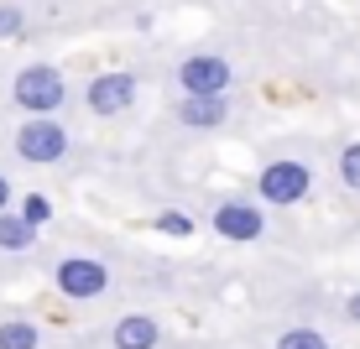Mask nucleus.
I'll use <instances>...</instances> for the list:
<instances>
[{"label":"nucleus","mask_w":360,"mask_h":349,"mask_svg":"<svg viewBox=\"0 0 360 349\" xmlns=\"http://www.w3.org/2000/svg\"><path fill=\"white\" fill-rule=\"evenodd\" d=\"M11 99H16V110H27V115H58V110L68 105V79L53 63H27L11 79Z\"/></svg>","instance_id":"nucleus-1"},{"label":"nucleus","mask_w":360,"mask_h":349,"mask_svg":"<svg viewBox=\"0 0 360 349\" xmlns=\"http://www.w3.org/2000/svg\"><path fill=\"white\" fill-rule=\"evenodd\" d=\"M11 146H16V157L32 162V167H53V162H63L73 152V136L58 115H27L16 126V141Z\"/></svg>","instance_id":"nucleus-2"},{"label":"nucleus","mask_w":360,"mask_h":349,"mask_svg":"<svg viewBox=\"0 0 360 349\" xmlns=\"http://www.w3.org/2000/svg\"><path fill=\"white\" fill-rule=\"evenodd\" d=\"M308 188H314V167H308V162H297V157H277V162H266V167L256 172V198H262L266 209H292V204H303Z\"/></svg>","instance_id":"nucleus-3"},{"label":"nucleus","mask_w":360,"mask_h":349,"mask_svg":"<svg viewBox=\"0 0 360 349\" xmlns=\"http://www.w3.org/2000/svg\"><path fill=\"white\" fill-rule=\"evenodd\" d=\"M136 94H141V79H136L131 68H105V73H94V79L84 84V105H89V115H99V120L126 115L136 105Z\"/></svg>","instance_id":"nucleus-4"},{"label":"nucleus","mask_w":360,"mask_h":349,"mask_svg":"<svg viewBox=\"0 0 360 349\" xmlns=\"http://www.w3.org/2000/svg\"><path fill=\"white\" fill-rule=\"evenodd\" d=\"M53 287L68 303H94V297L110 292V266L99 256H63L53 266Z\"/></svg>","instance_id":"nucleus-5"},{"label":"nucleus","mask_w":360,"mask_h":349,"mask_svg":"<svg viewBox=\"0 0 360 349\" xmlns=\"http://www.w3.org/2000/svg\"><path fill=\"white\" fill-rule=\"evenodd\" d=\"M178 89L183 94H230L235 89V63L225 53H188L178 63Z\"/></svg>","instance_id":"nucleus-6"},{"label":"nucleus","mask_w":360,"mask_h":349,"mask_svg":"<svg viewBox=\"0 0 360 349\" xmlns=\"http://www.w3.org/2000/svg\"><path fill=\"white\" fill-rule=\"evenodd\" d=\"M209 224H214V235H225L235 245H251V240L266 235V214H262L256 198H225V204H214Z\"/></svg>","instance_id":"nucleus-7"},{"label":"nucleus","mask_w":360,"mask_h":349,"mask_svg":"<svg viewBox=\"0 0 360 349\" xmlns=\"http://www.w3.org/2000/svg\"><path fill=\"white\" fill-rule=\"evenodd\" d=\"M178 120L188 131H219V126H230V94H183L178 99Z\"/></svg>","instance_id":"nucleus-8"},{"label":"nucleus","mask_w":360,"mask_h":349,"mask_svg":"<svg viewBox=\"0 0 360 349\" xmlns=\"http://www.w3.org/2000/svg\"><path fill=\"white\" fill-rule=\"evenodd\" d=\"M110 344L115 349H157L162 344V323L152 313H126V318H115V329H110Z\"/></svg>","instance_id":"nucleus-9"},{"label":"nucleus","mask_w":360,"mask_h":349,"mask_svg":"<svg viewBox=\"0 0 360 349\" xmlns=\"http://www.w3.org/2000/svg\"><path fill=\"white\" fill-rule=\"evenodd\" d=\"M32 245H37V224L27 214H6V209H0V251L21 256V251H32Z\"/></svg>","instance_id":"nucleus-10"},{"label":"nucleus","mask_w":360,"mask_h":349,"mask_svg":"<svg viewBox=\"0 0 360 349\" xmlns=\"http://www.w3.org/2000/svg\"><path fill=\"white\" fill-rule=\"evenodd\" d=\"M271 349H334L324 329H314V323H292V329H282Z\"/></svg>","instance_id":"nucleus-11"},{"label":"nucleus","mask_w":360,"mask_h":349,"mask_svg":"<svg viewBox=\"0 0 360 349\" xmlns=\"http://www.w3.org/2000/svg\"><path fill=\"white\" fill-rule=\"evenodd\" d=\"M0 349H42V329L32 318H6L0 323Z\"/></svg>","instance_id":"nucleus-12"},{"label":"nucleus","mask_w":360,"mask_h":349,"mask_svg":"<svg viewBox=\"0 0 360 349\" xmlns=\"http://www.w3.org/2000/svg\"><path fill=\"white\" fill-rule=\"evenodd\" d=\"M334 172H340V183H345L350 193H360V141H350V146L340 152V162H334Z\"/></svg>","instance_id":"nucleus-13"},{"label":"nucleus","mask_w":360,"mask_h":349,"mask_svg":"<svg viewBox=\"0 0 360 349\" xmlns=\"http://www.w3.org/2000/svg\"><path fill=\"white\" fill-rule=\"evenodd\" d=\"M157 230L172 235V240H183V235H193V219L183 214V209H162V214H157Z\"/></svg>","instance_id":"nucleus-14"},{"label":"nucleus","mask_w":360,"mask_h":349,"mask_svg":"<svg viewBox=\"0 0 360 349\" xmlns=\"http://www.w3.org/2000/svg\"><path fill=\"white\" fill-rule=\"evenodd\" d=\"M21 32H27V11L0 0V37H21Z\"/></svg>","instance_id":"nucleus-15"},{"label":"nucleus","mask_w":360,"mask_h":349,"mask_svg":"<svg viewBox=\"0 0 360 349\" xmlns=\"http://www.w3.org/2000/svg\"><path fill=\"white\" fill-rule=\"evenodd\" d=\"M21 214H27L37 230H42V224L53 219V204H47V193H27V198H21Z\"/></svg>","instance_id":"nucleus-16"},{"label":"nucleus","mask_w":360,"mask_h":349,"mask_svg":"<svg viewBox=\"0 0 360 349\" xmlns=\"http://www.w3.org/2000/svg\"><path fill=\"white\" fill-rule=\"evenodd\" d=\"M345 318H350V323H360V292H350V297H345Z\"/></svg>","instance_id":"nucleus-17"},{"label":"nucleus","mask_w":360,"mask_h":349,"mask_svg":"<svg viewBox=\"0 0 360 349\" xmlns=\"http://www.w3.org/2000/svg\"><path fill=\"white\" fill-rule=\"evenodd\" d=\"M0 209H11V183H6V172H0Z\"/></svg>","instance_id":"nucleus-18"}]
</instances>
